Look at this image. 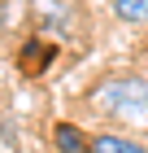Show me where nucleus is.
I'll return each mask as SVG.
<instances>
[{"instance_id":"obj_1","label":"nucleus","mask_w":148,"mask_h":153,"mask_svg":"<svg viewBox=\"0 0 148 153\" xmlns=\"http://www.w3.org/2000/svg\"><path fill=\"white\" fill-rule=\"evenodd\" d=\"M91 105L109 118L126 123H148V79L144 74H122V79H105L91 92Z\"/></svg>"},{"instance_id":"obj_2","label":"nucleus","mask_w":148,"mask_h":153,"mask_svg":"<svg viewBox=\"0 0 148 153\" xmlns=\"http://www.w3.org/2000/svg\"><path fill=\"white\" fill-rule=\"evenodd\" d=\"M52 61H57V44H48V39H26L22 53H18V70L35 79V74H44Z\"/></svg>"},{"instance_id":"obj_3","label":"nucleus","mask_w":148,"mask_h":153,"mask_svg":"<svg viewBox=\"0 0 148 153\" xmlns=\"http://www.w3.org/2000/svg\"><path fill=\"white\" fill-rule=\"evenodd\" d=\"M91 153H148V144L131 140V136H118V131H96L91 136Z\"/></svg>"},{"instance_id":"obj_4","label":"nucleus","mask_w":148,"mask_h":153,"mask_svg":"<svg viewBox=\"0 0 148 153\" xmlns=\"http://www.w3.org/2000/svg\"><path fill=\"white\" fill-rule=\"evenodd\" d=\"M52 144H57V153H91V136H83L74 123H57Z\"/></svg>"},{"instance_id":"obj_5","label":"nucleus","mask_w":148,"mask_h":153,"mask_svg":"<svg viewBox=\"0 0 148 153\" xmlns=\"http://www.w3.org/2000/svg\"><path fill=\"white\" fill-rule=\"evenodd\" d=\"M118 22H148V0H113Z\"/></svg>"},{"instance_id":"obj_6","label":"nucleus","mask_w":148,"mask_h":153,"mask_svg":"<svg viewBox=\"0 0 148 153\" xmlns=\"http://www.w3.org/2000/svg\"><path fill=\"white\" fill-rule=\"evenodd\" d=\"M0 31H4V4H0Z\"/></svg>"}]
</instances>
